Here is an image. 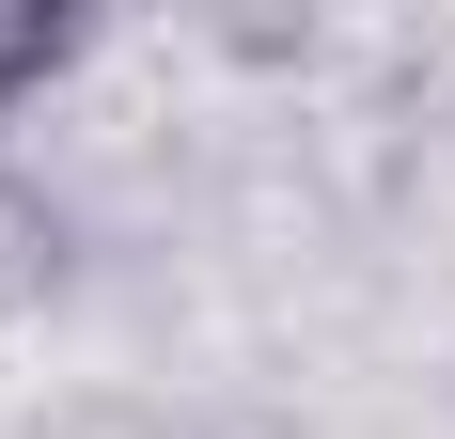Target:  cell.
I'll return each mask as SVG.
<instances>
[{
	"label": "cell",
	"instance_id": "cell-1",
	"mask_svg": "<svg viewBox=\"0 0 455 439\" xmlns=\"http://www.w3.org/2000/svg\"><path fill=\"white\" fill-rule=\"evenodd\" d=\"M63 63H79V16H63V0H0V110L47 94Z\"/></svg>",
	"mask_w": 455,
	"mask_h": 439
}]
</instances>
